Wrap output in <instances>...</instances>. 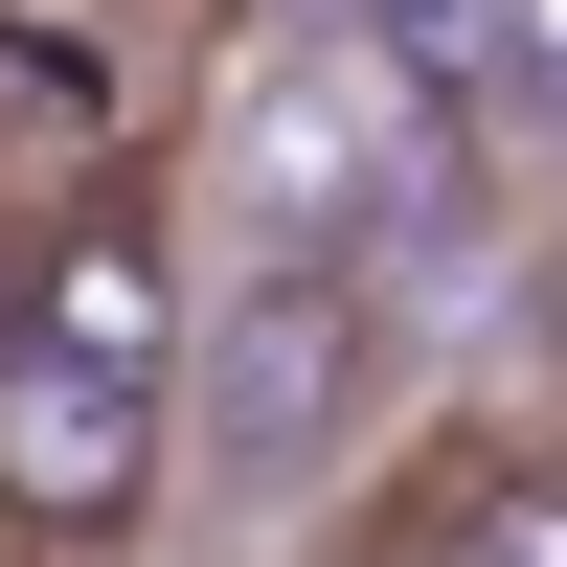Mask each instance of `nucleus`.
I'll use <instances>...</instances> for the list:
<instances>
[{
	"label": "nucleus",
	"mask_w": 567,
	"mask_h": 567,
	"mask_svg": "<svg viewBox=\"0 0 567 567\" xmlns=\"http://www.w3.org/2000/svg\"><path fill=\"white\" fill-rule=\"evenodd\" d=\"M454 182H477V136L432 114V69H409L363 0L250 23L205 69V136H182V227H205L227 272H386Z\"/></svg>",
	"instance_id": "obj_1"
},
{
	"label": "nucleus",
	"mask_w": 567,
	"mask_h": 567,
	"mask_svg": "<svg viewBox=\"0 0 567 567\" xmlns=\"http://www.w3.org/2000/svg\"><path fill=\"white\" fill-rule=\"evenodd\" d=\"M386 409V272H227L182 318V454L227 499H318Z\"/></svg>",
	"instance_id": "obj_2"
},
{
	"label": "nucleus",
	"mask_w": 567,
	"mask_h": 567,
	"mask_svg": "<svg viewBox=\"0 0 567 567\" xmlns=\"http://www.w3.org/2000/svg\"><path fill=\"white\" fill-rule=\"evenodd\" d=\"M182 499V386H114V363H0V545L23 567H136V523Z\"/></svg>",
	"instance_id": "obj_3"
},
{
	"label": "nucleus",
	"mask_w": 567,
	"mask_h": 567,
	"mask_svg": "<svg viewBox=\"0 0 567 567\" xmlns=\"http://www.w3.org/2000/svg\"><path fill=\"white\" fill-rule=\"evenodd\" d=\"M182 318H205L182 182H159V159L45 182V227H23V341H45V363H114V386H182Z\"/></svg>",
	"instance_id": "obj_4"
},
{
	"label": "nucleus",
	"mask_w": 567,
	"mask_h": 567,
	"mask_svg": "<svg viewBox=\"0 0 567 567\" xmlns=\"http://www.w3.org/2000/svg\"><path fill=\"white\" fill-rule=\"evenodd\" d=\"M409 567H567V454H477L454 523H409Z\"/></svg>",
	"instance_id": "obj_5"
},
{
	"label": "nucleus",
	"mask_w": 567,
	"mask_h": 567,
	"mask_svg": "<svg viewBox=\"0 0 567 567\" xmlns=\"http://www.w3.org/2000/svg\"><path fill=\"white\" fill-rule=\"evenodd\" d=\"M0 363H23V227H0Z\"/></svg>",
	"instance_id": "obj_6"
}]
</instances>
